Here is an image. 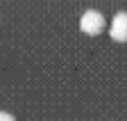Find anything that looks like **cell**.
<instances>
[{
  "label": "cell",
  "mask_w": 127,
  "mask_h": 121,
  "mask_svg": "<svg viewBox=\"0 0 127 121\" xmlns=\"http://www.w3.org/2000/svg\"><path fill=\"white\" fill-rule=\"evenodd\" d=\"M79 30H82L84 34H100L102 30H104V16L100 11H95V9H89L82 14V18H79Z\"/></svg>",
  "instance_id": "obj_1"
},
{
  "label": "cell",
  "mask_w": 127,
  "mask_h": 121,
  "mask_svg": "<svg viewBox=\"0 0 127 121\" xmlns=\"http://www.w3.org/2000/svg\"><path fill=\"white\" fill-rule=\"evenodd\" d=\"M0 121H16L9 112H0Z\"/></svg>",
  "instance_id": "obj_3"
},
{
  "label": "cell",
  "mask_w": 127,
  "mask_h": 121,
  "mask_svg": "<svg viewBox=\"0 0 127 121\" xmlns=\"http://www.w3.org/2000/svg\"><path fill=\"white\" fill-rule=\"evenodd\" d=\"M111 39L114 41H127V11H118L111 21Z\"/></svg>",
  "instance_id": "obj_2"
}]
</instances>
